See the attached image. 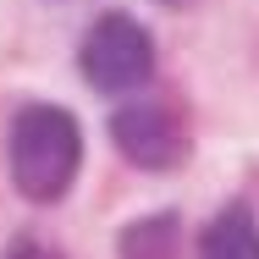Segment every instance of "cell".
Segmentation results:
<instances>
[{
    "label": "cell",
    "mask_w": 259,
    "mask_h": 259,
    "mask_svg": "<svg viewBox=\"0 0 259 259\" xmlns=\"http://www.w3.org/2000/svg\"><path fill=\"white\" fill-rule=\"evenodd\" d=\"M83 165V133L61 105H22L11 121V177L22 199L50 204L72 188Z\"/></svg>",
    "instance_id": "1"
},
{
    "label": "cell",
    "mask_w": 259,
    "mask_h": 259,
    "mask_svg": "<svg viewBox=\"0 0 259 259\" xmlns=\"http://www.w3.org/2000/svg\"><path fill=\"white\" fill-rule=\"evenodd\" d=\"M149 72H155L149 33H144L133 17L105 11L100 22L89 28V39H83V77H89L100 94H133V89L149 83Z\"/></svg>",
    "instance_id": "2"
},
{
    "label": "cell",
    "mask_w": 259,
    "mask_h": 259,
    "mask_svg": "<svg viewBox=\"0 0 259 259\" xmlns=\"http://www.w3.org/2000/svg\"><path fill=\"white\" fill-rule=\"evenodd\" d=\"M110 138L116 149L149 171H165V165H182L188 160V133H182V116L171 105L155 100H133L110 116Z\"/></svg>",
    "instance_id": "3"
},
{
    "label": "cell",
    "mask_w": 259,
    "mask_h": 259,
    "mask_svg": "<svg viewBox=\"0 0 259 259\" xmlns=\"http://www.w3.org/2000/svg\"><path fill=\"white\" fill-rule=\"evenodd\" d=\"M199 259H259V226H254V209L232 204L209 221L204 232V248Z\"/></svg>",
    "instance_id": "4"
},
{
    "label": "cell",
    "mask_w": 259,
    "mask_h": 259,
    "mask_svg": "<svg viewBox=\"0 0 259 259\" xmlns=\"http://www.w3.org/2000/svg\"><path fill=\"white\" fill-rule=\"evenodd\" d=\"M177 243V215H149L121 232V259H171Z\"/></svg>",
    "instance_id": "5"
},
{
    "label": "cell",
    "mask_w": 259,
    "mask_h": 259,
    "mask_svg": "<svg viewBox=\"0 0 259 259\" xmlns=\"http://www.w3.org/2000/svg\"><path fill=\"white\" fill-rule=\"evenodd\" d=\"M6 259H61L50 248V243H39V237H17V243H11V254Z\"/></svg>",
    "instance_id": "6"
}]
</instances>
